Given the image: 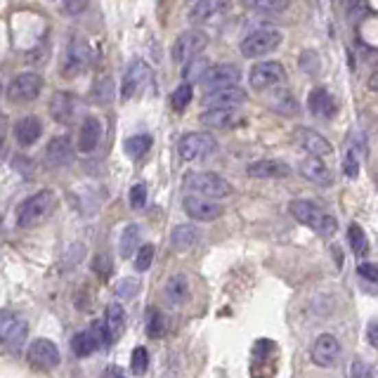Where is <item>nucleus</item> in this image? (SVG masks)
<instances>
[{"instance_id":"ddd939ff","label":"nucleus","mask_w":378,"mask_h":378,"mask_svg":"<svg viewBox=\"0 0 378 378\" xmlns=\"http://www.w3.org/2000/svg\"><path fill=\"white\" fill-rule=\"evenodd\" d=\"M340 355H343V348H340V340L331 333H322L317 340H315V348H312V362L317 366H336L340 362Z\"/></svg>"},{"instance_id":"c03bdc74","label":"nucleus","mask_w":378,"mask_h":378,"mask_svg":"<svg viewBox=\"0 0 378 378\" xmlns=\"http://www.w3.org/2000/svg\"><path fill=\"white\" fill-rule=\"evenodd\" d=\"M14 322H17V317L12 315V312H0V345H5V340H8L10 331H12Z\"/></svg>"},{"instance_id":"6e6552de","label":"nucleus","mask_w":378,"mask_h":378,"mask_svg":"<svg viewBox=\"0 0 378 378\" xmlns=\"http://www.w3.org/2000/svg\"><path fill=\"white\" fill-rule=\"evenodd\" d=\"M26 359L36 371H50L60 364V350L50 338H36L26 350Z\"/></svg>"},{"instance_id":"4be33fe9","label":"nucleus","mask_w":378,"mask_h":378,"mask_svg":"<svg viewBox=\"0 0 378 378\" xmlns=\"http://www.w3.org/2000/svg\"><path fill=\"white\" fill-rule=\"evenodd\" d=\"M50 114L57 123H71L76 114V97L71 93H55L50 102Z\"/></svg>"},{"instance_id":"8fccbe9b","label":"nucleus","mask_w":378,"mask_h":378,"mask_svg":"<svg viewBox=\"0 0 378 378\" xmlns=\"http://www.w3.org/2000/svg\"><path fill=\"white\" fill-rule=\"evenodd\" d=\"M366 338H369V343L374 345V348H378V319H374V322L369 324V329H366Z\"/></svg>"},{"instance_id":"1a4fd4ad","label":"nucleus","mask_w":378,"mask_h":378,"mask_svg":"<svg viewBox=\"0 0 378 378\" xmlns=\"http://www.w3.org/2000/svg\"><path fill=\"white\" fill-rule=\"evenodd\" d=\"M241 81V71L234 64H217V67H209V71L201 76V88L206 93H213V90L220 88H230V85H239Z\"/></svg>"},{"instance_id":"a211bd4d","label":"nucleus","mask_w":378,"mask_h":378,"mask_svg":"<svg viewBox=\"0 0 378 378\" xmlns=\"http://www.w3.org/2000/svg\"><path fill=\"white\" fill-rule=\"evenodd\" d=\"M246 173L258 180H276V178H289L291 166L284 161H276V158H263V161L251 163V166L246 168Z\"/></svg>"},{"instance_id":"20e7f679","label":"nucleus","mask_w":378,"mask_h":378,"mask_svg":"<svg viewBox=\"0 0 378 378\" xmlns=\"http://www.w3.org/2000/svg\"><path fill=\"white\" fill-rule=\"evenodd\" d=\"M284 36H281L279 29L274 26H263V29L248 34L246 38L241 40V55L248 57V60H258V57H265L270 52H274L276 47L281 45Z\"/></svg>"},{"instance_id":"49530a36","label":"nucleus","mask_w":378,"mask_h":378,"mask_svg":"<svg viewBox=\"0 0 378 378\" xmlns=\"http://www.w3.org/2000/svg\"><path fill=\"white\" fill-rule=\"evenodd\" d=\"M93 272H97L99 276H109L111 274V258L109 255H95Z\"/></svg>"},{"instance_id":"4468645a","label":"nucleus","mask_w":378,"mask_h":378,"mask_svg":"<svg viewBox=\"0 0 378 378\" xmlns=\"http://www.w3.org/2000/svg\"><path fill=\"white\" fill-rule=\"evenodd\" d=\"M185 213L191 217V220H199V222H213L222 215V206L213 199H206V196H185L182 201Z\"/></svg>"},{"instance_id":"ea45409f","label":"nucleus","mask_w":378,"mask_h":378,"mask_svg":"<svg viewBox=\"0 0 378 378\" xmlns=\"http://www.w3.org/2000/svg\"><path fill=\"white\" fill-rule=\"evenodd\" d=\"M154 246L152 244H145V246L137 248V258H135V270L137 272H147L152 268V260H154Z\"/></svg>"},{"instance_id":"9d476101","label":"nucleus","mask_w":378,"mask_h":378,"mask_svg":"<svg viewBox=\"0 0 378 378\" xmlns=\"http://www.w3.org/2000/svg\"><path fill=\"white\" fill-rule=\"evenodd\" d=\"M248 81L255 90L276 88L279 83L286 81V71L279 62H258L248 73Z\"/></svg>"},{"instance_id":"7c9ffc66","label":"nucleus","mask_w":378,"mask_h":378,"mask_svg":"<svg viewBox=\"0 0 378 378\" xmlns=\"http://www.w3.org/2000/svg\"><path fill=\"white\" fill-rule=\"evenodd\" d=\"M123 149H126V154L130 158H142L145 154L152 149V135H132V137H128L126 140V145H123Z\"/></svg>"},{"instance_id":"a878e982","label":"nucleus","mask_w":378,"mask_h":378,"mask_svg":"<svg viewBox=\"0 0 378 378\" xmlns=\"http://www.w3.org/2000/svg\"><path fill=\"white\" fill-rule=\"evenodd\" d=\"M166 300L168 305L178 307L182 303L189 300V281L185 274H173L170 279L166 281Z\"/></svg>"},{"instance_id":"5701e85b","label":"nucleus","mask_w":378,"mask_h":378,"mask_svg":"<svg viewBox=\"0 0 378 378\" xmlns=\"http://www.w3.org/2000/svg\"><path fill=\"white\" fill-rule=\"evenodd\" d=\"M40 132H43V126H40V119H36V116H24V119H19L17 126H14V137H17L21 147H34L36 142H38Z\"/></svg>"},{"instance_id":"c9c22d12","label":"nucleus","mask_w":378,"mask_h":378,"mask_svg":"<svg viewBox=\"0 0 378 378\" xmlns=\"http://www.w3.org/2000/svg\"><path fill=\"white\" fill-rule=\"evenodd\" d=\"M343 8L350 21H359L369 14V3L366 0H343Z\"/></svg>"},{"instance_id":"c756f323","label":"nucleus","mask_w":378,"mask_h":378,"mask_svg":"<svg viewBox=\"0 0 378 378\" xmlns=\"http://www.w3.org/2000/svg\"><path fill=\"white\" fill-rule=\"evenodd\" d=\"M244 5L253 12L263 14H279L289 10V0H244Z\"/></svg>"},{"instance_id":"a18cd8bd","label":"nucleus","mask_w":378,"mask_h":378,"mask_svg":"<svg viewBox=\"0 0 378 378\" xmlns=\"http://www.w3.org/2000/svg\"><path fill=\"white\" fill-rule=\"evenodd\" d=\"M60 8L64 14H71V17H76V14H81L85 8H88V0H60Z\"/></svg>"},{"instance_id":"09e8293b","label":"nucleus","mask_w":378,"mask_h":378,"mask_svg":"<svg viewBox=\"0 0 378 378\" xmlns=\"http://www.w3.org/2000/svg\"><path fill=\"white\" fill-rule=\"evenodd\" d=\"M350 378H371V369L364 362H355V364L350 366Z\"/></svg>"},{"instance_id":"f704fd0d","label":"nucleus","mask_w":378,"mask_h":378,"mask_svg":"<svg viewBox=\"0 0 378 378\" xmlns=\"http://www.w3.org/2000/svg\"><path fill=\"white\" fill-rule=\"evenodd\" d=\"M191 85L189 83H182V85H178L175 88V93L170 95V104H173V109L175 111H182V109H187V104L191 102Z\"/></svg>"},{"instance_id":"bb28decb","label":"nucleus","mask_w":378,"mask_h":378,"mask_svg":"<svg viewBox=\"0 0 378 378\" xmlns=\"http://www.w3.org/2000/svg\"><path fill=\"white\" fill-rule=\"evenodd\" d=\"M104 327H106V333H109V340L114 343L116 338L123 333L126 329V310L121 303H109L106 305V317H104Z\"/></svg>"},{"instance_id":"cd10ccee","label":"nucleus","mask_w":378,"mask_h":378,"mask_svg":"<svg viewBox=\"0 0 378 378\" xmlns=\"http://www.w3.org/2000/svg\"><path fill=\"white\" fill-rule=\"evenodd\" d=\"M199 230H196L194 225H178L173 232H170V246L175 248V251H189L191 246H196L199 244Z\"/></svg>"},{"instance_id":"7ed1b4c3","label":"nucleus","mask_w":378,"mask_h":378,"mask_svg":"<svg viewBox=\"0 0 378 378\" xmlns=\"http://www.w3.org/2000/svg\"><path fill=\"white\" fill-rule=\"evenodd\" d=\"M185 189L206 199H225L232 194V185L217 173H189L185 178Z\"/></svg>"},{"instance_id":"dca6fc26","label":"nucleus","mask_w":378,"mask_h":378,"mask_svg":"<svg viewBox=\"0 0 378 378\" xmlns=\"http://www.w3.org/2000/svg\"><path fill=\"white\" fill-rule=\"evenodd\" d=\"M294 137H296L298 145L305 149V152L310 154V156L322 158V156H329V154L333 152L331 142H329L324 135H319L317 130H312V128H298Z\"/></svg>"},{"instance_id":"a19ab883","label":"nucleus","mask_w":378,"mask_h":378,"mask_svg":"<svg viewBox=\"0 0 378 378\" xmlns=\"http://www.w3.org/2000/svg\"><path fill=\"white\" fill-rule=\"evenodd\" d=\"M137 291H140V281L132 279V276H126V279H121L119 286H116V296L123 298V300H130V298H135Z\"/></svg>"},{"instance_id":"39448f33","label":"nucleus","mask_w":378,"mask_h":378,"mask_svg":"<svg viewBox=\"0 0 378 378\" xmlns=\"http://www.w3.org/2000/svg\"><path fill=\"white\" fill-rule=\"evenodd\" d=\"M43 90V78L34 71H24L10 81L8 85V99L14 104H24V102H34Z\"/></svg>"},{"instance_id":"5fc2aeb1","label":"nucleus","mask_w":378,"mask_h":378,"mask_svg":"<svg viewBox=\"0 0 378 378\" xmlns=\"http://www.w3.org/2000/svg\"><path fill=\"white\" fill-rule=\"evenodd\" d=\"M194 3H196V0H194Z\"/></svg>"},{"instance_id":"f8f14e48","label":"nucleus","mask_w":378,"mask_h":378,"mask_svg":"<svg viewBox=\"0 0 378 378\" xmlns=\"http://www.w3.org/2000/svg\"><path fill=\"white\" fill-rule=\"evenodd\" d=\"M90 64V47L83 38H71L67 45V55H64L62 73L64 76H78L88 69Z\"/></svg>"},{"instance_id":"de8ad7c7","label":"nucleus","mask_w":378,"mask_h":378,"mask_svg":"<svg viewBox=\"0 0 378 378\" xmlns=\"http://www.w3.org/2000/svg\"><path fill=\"white\" fill-rule=\"evenodd\" d=\"M357 272H359V276H364V279H369V281H374V284H378V265L362 263L357 268Z\"/></svg>"},{"instance_id":"aec40b11","label":"nucleus","mask_w":378,"mask_h":378,"mask_svg":"<svg viewBox=\"0 0 378 378\" xmlns=\"http://www.w3.org/2000/svg\"><path fill=\"white\" fill-rule=\"evenodd\" d=\"M45 158L50 166H69L73 161V147H71V140L67 135H57L50 140V145L45 149Z\"/></svg>"},{"instance_id":"6ab92c4d","label":"nucleus","mask_w":378,"mask_h":378,"mask_svg":"<svg viewBox=\"0 0 378 378\" xmlns=\"http://www.w3.org/2000/svg\"><path fill=\"white\" fill-rule=\"evenodd\" d=\"M307 106H310V114L322 121H329L333 114H336V99H333L331 93L324 88L310 90V95H307Z\"/></svg>"},{"instance_id":"9b49d317","label":"nucleus","mask_w":378,"mask_h":378,"mask_svg":"<svg viewBox=\"0 0 378 378\" xmlns=\"http://www.w3.org/2000/svg\"><path fill=\"white\" fill-rule=\"evenodd\" d=\"M152 81V71L145 62H132L128 67V71L123 73V81H121V99L128 102L135 95H140L145 90V85Z\"/></svg>"},{"instance_id":"3c124183","label":"nucleus","mask_w":378,"mask_h":378,"mask_svg":"<svg viewBox=\"0 0 378 378\" xmlns=\"http://www.w3.org/2000/svg\"><path fill=\"white\" fill-rule=\"evenodd\" d=\"M104 378H126L123 369H119V366H109V369L104 371Z\"/></svg>"},{"instance_id":"37998d69","label":"nucleus","mask_w":378,"mask_h":378,"mask_svg":"<svg viewBox=\"0 0 378 378\" xmlns=\"http://www.w3.org/2000/svg\"><path fill=\"white\" fill-rule=\"evenodd\" d=\"M147 206V187L145 185H132L130 187V209H135V211H140V209H145Z\"/></svg>"},{"instance_id":"473e14b6","label":"nucleus","mask_w":378,"mask_h":378,"mask_svg":"<svg viewBox=\"0 0 378 378\" xmlns=\"http://www.w3.org/2000/svg\"><path fill=\"white\" fill-rule=\"evenodd\" d=\"M270 104H272L276 111H281V114H296L298 111V102L289 90H276L272 97H270Z\"/></svg>"},{"instance_id":"f257e3e1","label":"nucleus","mask_w":378,"mask_h":378,"mask_svg":"<svg viewBox=\"0 0 378 378\" xmlns=\"http://www.w3.org/2000/svg\"><path fill=\"white\" fill-rule=\"evenodd\" d=\"M289 211L300 225L310 227V230H315L317 234H322V237H333L338 230L336 217H333L331 213L324 211L322 206L312 204V201H305V199L291 201Z\"/></svg>"},{"instance_id":"f03ea898","label":"nucleus","mask_w":378,"mask_h":378,"mask_svg":"<svg viewBox=\"0 0 378 378\" xmlns=\"http://www.w3.org/2000/svg\"><path fill=\"white\" fill-rule=\"evenodd\" d=\"M55 194L50 189H40L36 194H31L29 199H24V204L17 211V225L19 227H36L43 220L50 217V213L55 211Z\"/></svg>"},{"instance_id":"4c0bfd02","label":"nucleus","mask_w":378,"mask_h":378,"mask_svg":"<svg viewBox=\"0 0 378 378\" xmlns=\"http://www.w3.org/2000/svg\"><path fill=\"white\" fill-rule=\"evenodd\" d=\"M26 331H29L26 322L17 317V322H14V327H12V331H10L8 340H5V345H8L10 350H19L21 343H24V338H26Z\"/></svg>"},{"instance_id":"72a5a7b5","label":"nucleus","mask_w":378,"mask_h":378,"mask_svg":"<svg viewBox=\"0 0 378 378\" xmlns=\"http://www.w3.org/2000/svg\"><path fill=\"white\" fill-rule=\"evenodd\" d=\"M343 173L345 178L355 180L359 175V149L357 147H350L348 152H345V158H343Z\"/></svg>"},{"instance_id":"423d86ee","label":"nucleus","mask_w":378,"mask_h":378,"mask_svg":"<svg viewBox=\"0 0 378 378\" xmlns=\"http://www.w3.org/2000/svg\"><path fill=\"white\" fill-rule=\"evenodd\" d=\"M215 149L217 142L209 132H187L178 145V152L185 161H199V158L211 156Z\"/></svg>"},{"instance_id":"864d4df0","label":"nucleus","mask_w":378,"mask_h":378,"mask_svg":"<svg viewBox=\"0 0 378 378\" xmlns=\"http://www.w3.org/2000/svg\"><path fill=\"white\" fill-rule=\"evenodd\" d=\"M0 93H3V85H0Z\"/></svg>"},{"instance_id":"b1692460","label":"nucleus","mask_w":378,"mask_h":378,"mask_svg":"<svg viewBox=\"0 0 378 378\" xmlns=\"http://www.w3.org/2000/svg\"><path fill=\"white\" fill-rule=\"evenodd\" d=\"M241 121V116L234 109H206L201 114V123L206 128H215V130H225V128H232Z\"/></svg>"},{"instance_id":"412c9836","label":"nucleus","mask_w":378,"mask_h":378,"mask_svg":"<svg viewBox=\"0 0 378 378\" xmlns=\"http://www.w3.org/2000/svg\"><path fill=\"white\" fill-rule=\"evenodd\" d=\"M102 130H104L102 121L95 119V116H88L81 123V132H78V149H81L83 154L95 152L99 140H102Z\"/></svg>"},{"instance_id":"c85d7f7f","label":"nucleus","mask_w":378,"mask_h":378,"mask_svg":"<svg viewBox=\"0 0 378 378\" xmlns=\"http://www.w3.org/2000/svg\"><path fill=\"white\" fill-rule=\"evenodd\" d=\"M142 230L137 225H128L123 234H121V258H132V253H137V244H140Z\"/></svg>"},{"instance_id":"0eeeda50","label":"nucleus","mask_w":378,"mask_h":378,"mask_svg":"<svg viewBox=\"0 0 378 378\" xmlns=\"http://www.w3.org/2000/svg\"><path fill=\"white\" fill-rule=\"evenodd\" d=\"M206 45H209V36H206L204 31H196V29L185 31L173 45V60L178 64H187L194 60V57H199L201 52L206 50Z\"/></svg>"},{"instance_id":"e433bc0d","label":"nucleus","mask_w":378,"mask_h":378,"mask_svg":"<svg viewBox=\"0 0 378 378\" xmlns=\"http://www.w3.org/2000/svg\"><path fill=\"white\" fill-rule=\"evenodd\" d=\"M163 331H166V322H163V315L156 310V307H152L147 315V333L152 338H161Z\"/></svg>"},{"instance_id":"58836bf2","label":"nucleus","mask_w":378,"mask_h":378,"mask_svg":"<svg viewBox=\"0 0 378 378\" xmlns=\"http://www.w3.org/2000/svg\"><path fill=\"white\" fill-rule=\"evenodd\" d=\"M130 369L135 376H145L147 369H149V353L147 348H135L132 350V357H130Z\"/></svg>"},{"instance_id":"2eb2a0df","label":"nucleus","mask_w":378,"mask_h":378,"mask_svg":"<svg viewBox=\"0 0 378 378\" xmlns=\"http://www.w3.org/2000/svg\"><path fill=\"white\" fill-rule=\"evenodd\" d=\"M246 102V90L239 88V85H230V88H220L206 93L204 104L209 109H234V106Z\"/></svg>"},{"instance_id":"2f4dec72","label":"nucleus","mask_w":378,"mask_h":378,"mask_svg":"<svg viewBox=\"0 0 378 378\" xmlns=\"http://www.w3.org/2000/svg\"><path fill=\"white\" fill-rule=\"evenodd\" d=\"M348 244L355 255H364L366 248H369V239H366L364 230H362L357 222H353V225L348 227Z\"/></svg>"},{"instance_id":"603ef678","label":"nucleus","mask_w":378,"mask_h":378,"mask_svg":"<svg viewBox=\"0 0 378 378\" xmlns=\"http://www.w3.org/2000/svg\"><path fill=\"white\" fill-rule=\"evenodd\" d=\"M3 149H5V128L0 123V154H3Z\"/></svg>"},{"instance_id":"79ce46f5","label":"nucleus","mask_w":378,"mask_h":378,"mask_svg":"<svg viewBox=\"0 0 378 378\" xmlns=\"http://www.w3.org/2000/svg\"><path fill=\"white\" fill-rule=\"evenodd\" d=\"M209 71V67H206V60H199V57H194L191 62L185 64V78L187 81H201V76Z\"/></svg>"},{"instance_id":"f3484780","label":"nucleus","mask_w":378,"mask_h":378,"mask_svg":"<svg viewBox=\"0 0 378 378\" xmlns=\"http://www.w3.org/2000/svg\"><path fill=\"white\" fill-rule=\"evenodd\" d=\"M298 170H300L303 178H305L307 182H312V185H319V187H331V185H333L331 170L324 166V161H322V158H317V156L303 158Z\"/></svg>"},{"instance_id":"393cba45","label":"nucleus","mask_w":378,"mask_h":378,"mask_svg":"<svg viewBox=\"0 0 378 378\" xmlns=\"http://www.w3.org/2000/svg\"><path fill=\"white\" fill-rule=\"evenodd\" d=\"M230 8V0H196L194 8L189 10L191 21H209L217 14H222Z\"/></svg>"}]
</instances>
